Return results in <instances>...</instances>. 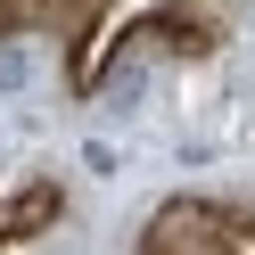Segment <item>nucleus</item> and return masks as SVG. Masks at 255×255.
Masks as SVG:
<instances>
[{"label":"nucleus","instance_id":"7ed1b4c3","mask_svg":"<svg viewBox=\"0 0 255 255\" xmlns=\"http://www.w3.org/2000/svg\"><path fill=\"white\" fill-rule=\"evenodd\" d=\"M83 165H91V173H116L124 156H116V140H91V148H83Z\"/></svg>","mask_w":255,"mask_h":255},{"label":"nucleus","instance_id":"f257e3e1","mask_svg":"<svg viewBox=\"0 0 255 255\" xmlns=\"http://www.w3.org/2000/svg\"><path fill=\"white\" fill-rule=\"evenodd\" d=\"M132 255H255V222L214 198H165L140 222Z\"/></svg>","mask_w":255,"mask_h":255},{"label":"nucleus","instance_id":"20e7f679","mask_svg":"<svg viewBox=\"0 0 255 255\" xmlns=\"http://www.w3.org/2000/svg\"><path fill=\"white\" fill-rule=\"evenodd\" d=\"M0 148H8V140H0Z\"/></svg>","mask_w":255,"mask_h":255},{"label":"nucleus","instance_id":"f03ea898","mask_svg":"<svg viewBox=\"0 0 255 255\" xmlns=\"http://www.w3.org/2000/svg\"><path fill=\"white\" fill-rule=\"evenodd\" d=\"M33 83V41H0V99H17Z\"/></svg>","mask_w":255,"mask_h":255}]
</instances>
